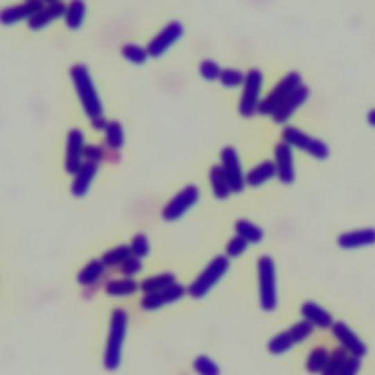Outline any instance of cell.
<instances>
[{"instance_id":"obj_32","label":"cell","mask_w":375,"mask_h":375,"mask_svg":"<svg viewBox=\"0 0 375 375\" xmlns=\"http://www.w3.org/2000/svg\"><path fill=\"white\" fill-rule=\"evenodd\" d=\"M105 132H106V144L109 148L112 150L122 148L125 142V132L121 122L110 121Z\"/></svg>"},{"instance_id":"obj_2","label":"cell","mask_w":375,"mask_h":375,"mask_svg":"<svg viewBox=\"0 0 375 375\" xmlns=\"http://www.w3.org/2000/svg\"><path fill=\"white\" fill-rule=\"evenodd\" d=\"M128 333V313L122 308H116L112 313L110 331L106 343L103 364L107 371H116L122 362V347Z\"/></svg>"},{"instance_id":"obj_43","label":"cell","mask_w":375,"mask_h":375,"mask_svg":"<svg viewBox=\"0 0 375 375\" xmlns=\"http://www.w3.org/2000/svg\"><path fill=\"white\" fill-rule=\"evenodd\" d=\"M367 121H368V123H369L371 126L375 128V109H372L371 112H368V114H367Z\"/></svg>"},{"instance_id":"obj_29","label":"cell","mask_w":375,"mask_h":375,"mask_svg":"<svg viewBox=\"0 0 375 375\" xmlns=\"http://www.w3.org/2000/svg\"><path fill=\"white\" fill-rule=\"evenodd\" d=\"M329 359H330V352L326 347L320 346V347L313 349V352L308 355L306 364H305L306 371L311 374H321L322 371H324Z\"/></svg>"},{"instance_id":"obj_5","label":"cell","mask_w":375,"mask_h":375,"mask_svg":"<svg viewBox=\"0 0 375 375\" xmlns=\"http://www.w3.org/2000/svg\"><path fill=\"white\" fill-rule=\"evenodd\" d=\"M302 85H304L302 76L299 72L292 71L288 75H284L277 82V85L263 98L260 107H258V112L261 114L273 116L277 112V109L283 105V101Z\"/></svg>"},{"instance_id":"obj_40","label":"cell","mask_w":375,"mask_h":375,"mask_svg":"<svg viewBox=\"0 0 375 375\" xmlns=\"http://www.w3.org/2000/svg\"><path fill=\"white\" fill-rule=\"evenodd\" d=\"M84 157L87 159V162H91V163H100L101 160H105L106 157V151L103 147L100 146H85V150H84Z\"/></svg>"},{"instance_id":"obj_26","label":"cell","mask_w":375,"mask_h":375,"mask_svg":"<svg viewBox=\"0 0 375 375\" xmlns=\"http://www.w3.org/2000/svg\"><path fill=\"white\" fill-rule=\"evenodd\" d=\"M105 290L109 296H131L139 290V283L131 277L114 279L106 283Z\"/></svg>"},{"instance_id":"obj_20","label":"cell","mask_w":375,"mask_h":375,"mask_svg":"<svg viewBox=\"0 0 375 375\" xmlns=\"http://www.w3.org/2000/svg\"><path fill=\"white\" fill-rule=\"evenodd\" d=\"M67 8L68 6L63 2H50L44 5V8L42 10H38L37 14L28 21V27L31 30L44 28L50 22H53L55 19L60 17H64V14H67Z\"/></svg>"},{"instance_id":"obj_1","label":"cell","mask_w":375,"mask_h":375,"mask_svg":"<svg viewBox=\"0 0 375 375\" xmlns=\"http://www.w3.org/2000/svg\"><path fill=\"white\" fill-rule=\"evenodd\" d=\"M69 73L73 81L76 94H78L81 105L85 113L88 114V118L91 121L100 118V116H103V110L105 109H103V103L98 97L97 88L94 85L91 75H89L88 68L82 63H76L71 68Z\"/></svg>"},{"instance_id":"obj_28","label":"cell","mask_w":375,"mask_h":375,"mask_svg":"<svg viewBox=\"0 0 375 375\" xmlns=\"http://www.w3.org/2000/svg\"><path fill=\"white\" fill-rule=\"evenodd\" d=\"M131 256H132L131 245H119V247H114L103 254L101 261L106 264V267H116L122 265Z\"/></svg>"},{"instance_id":"obj_31","label":"cell","mask_w":375,"mask_h":375,"mask_svg":"<svg viewBox=\"0 0 375 375\" xmlns=\"http://www.w3.org/2000/svg\"><path fill=\"white\" fill-rule=\"evenodd\" d=\"M349 358H351V355H349L343 347L334 349V351L330 354V359L327 362L324 371L321 372V375H339L342 369L345 368Z\"/></svg>"},{"instance_id":"obj_4","label":"cell","mask_w":375,"mask_h":375,"mask_svg":"<svg viewBox=\"0 0 375 375\" xmlns=\"http://www.w3.org/2000/svg\"><path fill=\"white\" fill-rule=\"evenodd\" d=\"M258 286H260V304L264 311L270 313L277 308V277L273 258L263 255L258 260Z\"/></svg>"},{"instance_id":"obj_39","label":"cell","mask_w":375,"mask_h":375,"mask_svg":"<svg viewBox=\"0 0 375 375\" xmlns=\"http://www.w3.org/2000/svg\"><path fill=\"white\" fill-rule=\"evenodd\" d=\"M141 270H142V263H141L139 258H137V256H134V255H132L131 258H129L128 261H125V263L121 265L122 274L126 276V277H131V279H132L135 274H138Z\"/></svg>"},{"instance_id":"obj_30","label":"cell","mask_w":375,"mask_h":375,"mask_svg":"<svg viewBox=\"0 0 375 375\" xmlns=\"http://www.w3.org/2000/svg\"><path fill=\"white\" fill-rule=\"evenodd\" d=\"M85 10L87 6L84 2H80V0H76V2H71L67 8V14H64V22H67L68 28L71 30H76L80 28L84 18H85Z\"/></svg>"},{"instance_id":"obj_38","label":"cell","mask_w":375,"mask_h":375,"mask_svg":"<svg viewBox=\"0 0 375 375\" xmlns=\"http://www.w3.org/2000/svg\"><path fill=\"white\" fill-rule=\"evenodd\" d=\"M248 243H250V242H248L247 239H243V238L239 236V235L234 236V238H232V239L229 241V243H227V247H226V255H227L229 258H238V256H241L245 251H247Z\"/></svg>"},{"instance_id":"obj_22","label":"cell","mask_w":375,"mask_h":375,"mask_svg":"<svg viewBox=\"0 0 375 375\" xmlns=\"http://www.w3.org/2000/svg\"><path fill=\"white\" fill-rule=\"evenodd\" d=\"M274 176H277L276 163L271 160H265L260 164H256L255 167H252V169L245 175V180H247V185L256 188L265 184L267 180L273 179Z\"/></svg>"},{"instance_id":"obj_24","label":"cell","mask_w":375,"mask_h":375,"mask_svg":"<svg viewBox=\"0 0 375 375\" xmlns=\"http://www.w3.org/2000/svg\"><path fill=\"white\" fill-rule=\"evenodd\" d=\"M105 273L106 264L101 261V258H94L78 273V283L82 286H93Z\"/></svg>"},{"instance_id":"obj_33","label":"cell","mask_w":375,"mask_h":375,"mask_svg":"<svg viewBox=\"0 0 375 375\" xmlns=\"http://www.w3.org/2000/svg\"><path fill=\"white\" fill-rule=\"evenodd\" d=\"M122 56L129 62H132L135 64H141V63H146L150 53H148L147 47H142L135 43H126L122 46Z\"/></svg>"},{"instance_id":"obj_16","label":"cell","mask_w":375,"mask_h":375,"mask_svg":"<svg viewBox=\"0 0 375 375\" xmlns=\"http://www.w3.org/2000/svg\"><path fill=\"white\" fill-rule=\"evenodd\" d=\"M43 8H44V3L40 2V0H28V2H25V3L8 6L0 12V21H2L5 25L15 24L22 19L30 21L37 12L42 10Z\"/></svg>"},{"instance_id":"obj_15","label":"cell","mask_w":375,"mask_h":375,"mask_svg":"<svg viewBox=\"0 0 375 375\" xmlns=\"http://www.w3.org/2000/svg\"><path fill=\"white\" fill-rule=\"evenodd\" d=\"M277 177L283 184H292L295 180V163H293V151L292 147L286 142L281 141L274 148Z\"/></svg>"},{"instance_id":"obj_11","label":"cell","mask_w":375,"mask_h":375,"mask_svg":"<svg viewBox=\"0 0 375 375\" xmlns=\"http://www.w3.org/2000/svg\"><path fill=\"white\" fill-rule=\"evenodd\" d=\"M220 160H222V167L227 175L232 191L242 192L245 185H247V180H245V173L236 150L229 146L225 147L220 151Z\"/></svg>"},{"instance_id":"obj_25","label":"cell","mask_w":375,"mask_h":375,"mask_svg":"<svg viewBox=\"0 0 375 375\" xmlns=\"http://www.w3.org/2000/svg\"><path fill=\"white\" fill-rule=\"evenodd\" d=\"M176 283H177V279L173 273H163V274H157V276L147 277L142 280L139 283V289L146 295H150V293H156V292L171 288Z\"/></svg>"},{"instance_id":"obj_41","label":"cell","mask_w":375,"mask_h":375,"mask_svg":"<svg viewBox=\"0 0 375 375\" xmlns=\"http://www.w3.org/2000/svg\"><path fill=\"white\" fill-rule=\"evenodd\" d=\"M360 367H362L360 359L351 356L339 375H358V372L360 371Z\"/></svg>"},{"instance_id":"obj_21","label":"cell","mask_w":375,"mask_h":375,"mask_svg":"<svg viewBox=\"0 0 375 375\" xmlns=\"http://www.w3.org/2000/svg\"><path fill=\"white\" fill-rule=\"evenodd\" d=\"M98 172V164L97 163H91V162H85L81 169L78 171V173L75 175V179L72 182L71 191L75 197H84L87 195V192L91 186V182L94 180L96 175Z\"/></svg>"},{"instance_id":"obj_27","label":"cell","mask_w":375,"mask_h":375,"mask_svg":"<svg viewBox=\"0 0 375 375\" xmlns=\"http://www.w3.org/2000/svg\"><path fill=\"white\" fill-rule=\"evenodd\" d=\"M235 230L239 236L247 239L250 243H258L264 239V230L260 226L250 222V220H238L235 223Z\"/></svg>"},{"instance_id":"obj_10","label":"cell","mask_w":375,"mask_h":375,"mask_svg":"<svg viewBox=\"0 0 375 375\" xmlns=\"http://www.w3.org/2000/svg\"><path fill=\"white\" fill-rule=\"evenodd\" d=\"M331 331L334 338L339 340V343L349 355L354 358H359V359L367 356L368 354L367 345L360 340L359 335L351 327H349L346 322L335 321L331 327Z\"/></svg>"},{"instance_id":"obj_35","label":"cell","mask_w":375,"mask_h":375,"mask_svg":"<svg viewBox=\"0 0 375 375\" xmlns=\"http://www.w3.org/2000/svg\"><path fill=\"white\" fill-rule=\"evenodd\" d=\"M245 78H247V75H243L239 69H232V68H226L222 72V76H220V81L225 87H239L245 84Z\"/></svg>"},{"instance_id":"obj_14","label":"cell","mask_w":375,"mask_h":375,"mask_svg":"<svg viewBox=\"0 0 375 375\" xmlns=\"http://www.w3.org/2000/svg\"><path fill=\"white\" fill-rule=\"evenodd\" d=\"M186 293H188V289L184 286V284L176 283L173 284V286L167 288L164 290L144 295V297L141 299V308L146 309V311H156V309H160L166 305H171L180 301Z\"/></svg>"},{"instance_id":"obj_9","label":"cell","mask_w":375,"mask_h":375,"mask_svg":"<svg viewBox=\"0 0 375 375\" xmlns=\"http://www.w3.org/2000/svg\"><path fill=\"white\" fill-rule=\"evenodd\" d=\"M200 200V189L195 185H188L163 207L162 216L167 222H175L186 214Z\"/></svg>"},{"instance_id":"obj_19","label":"cell","mask_w":375,"mask_h":375,"mask_svg":"<svg viewBox=\"0 0 375 375\" xmlns=\"http://www.w3.org/2000/svg\"><path fill=\"white\" fill-rule=\"evenodd\" d=\"M301 314L305 321H308L309 324H313L314 327L318 329H331L334 324L333 315L327 311V309H324L321 305L313 301H306L302 304Z\"/></svg>"},{"instance_id":"obj_17","label":"cell","mask_w":375,"mask_h":375,"mask_svg":"<svg viewBox=\"0 0 375 375\" xmlns=\"http://www.w3.org/2000/svg\"><path fill=\"white\" fill-rule=\"evenodd\" d=\"M309 88L306 85H302L296 89L293 94H290L286 100L283 101V105L277 109V112L273 114V119L276 123H286L293 113L299 109L302 105H305L306 100L309 98Z\"/></svg>"},{"instance_id":"obj_8","label":"cell","mask_w":375,"mask_h":375,"mask_svg":"<svg viewBox=\"0 0 375 375\" xmlns=\"http://www.w3.org/2000/svg\"><path fill=\"white\" fill-rule=\"evenodd\" d=\"M263 72L260 69H251L247 73L243 84V91L241 96L239 112L243 118H251L261 105V89H263Z\"/></svg>"},{"instance_id":"obj_7","label":"cell","mask_w":375,"mask_h":375,"mask_svg":"<svg viewBox=\"0 0 375 375\" xmlns=\"http://www.w3.org/2000/svg\"><path fill=\"white\" fill-rule=\"evenodd\" d=\"M281 138L290 147L299 148V150L308 152L309 156H313L314 159L326 160L330 156V148L324 141L308 135L304 131H301V129H297L295 126L284 128L283 132H281Z\"/></svg>"},{"instance_id":"obj_23","label":"cell","mask_w":375,"mask_h":375,"mask_svg":"<svg viewBox=\"0 0 375 375\" xmlns=\"http://www.w3.org/2000/svg\"><path fill=\"white\" fill-rule=\"evenodd\" d=\"M209 177H210V184H211L214 195L218 200H226V198L230 197V193L234 191H232L227 175H226L225 169L222 167V164L213 166L210 169V176Z\"/></svg>"},{"instance_id":"obj_12","label":"cell","mask_w":375,"mask_h":375,"mask_svg":"<svg viewBox=\"0 0 375 375\" xmlns=\"http://www.w3.org/2000/svg\"><path fill=\"white\" fill-rule=\"evenodd\" d=\"M182 35H184V25L179 21L169 22L156 37H152L150 40L147 46L150 56L152 58L162 56L164 51L169 50Z\"/></svg>"},{"instance_id":"obj_3","label":"cell","mask_w":375,"mask_h":375,"mask_svg":"<svg viewBox=\"0 0 375 375\" xmlns=\"http://www.w3.org/2000/svg\"><path fill=\"white\" fill-rule=\"evenodd\" d=\"M229 268H230L229 256L217 255L209 263V265L201 271V274H198L197 279L189 284L188 295L192 296L193 299H201V297L207 296L216 284L226 276Z\"/></svg>"},{"instance_id":"obj_37","label":"cell","mask_w":375,"mask_h":375,"mask_svg":"<svg viewBox=\"0 0 375 375\" xmlns=\"http://www.w3.org/2000/svg\"><path fill=\"white\" fill-rule=\"evenodd\" d=\"M131 251H132V255L137 256V258H144L150 254V241L148 238L144 235V234H138L132 238V242H131Z\"/></svg>"},{"instance_id":"obj_18","label":"cell","mask_w":375,"mask_h":375,"mask_svg":"<svg viewBox=\"0 0 375 375\" xmlns=\"http://www.w3.org/2000/svg\"><path fill=\"white\" fill-rule=\"evenodd\" d=\"M338 243L343 250H358V248L372 247V245H375V229L365 227V229L345 232V234L339 235Z\"/></svg>"},{"instance_id":"obj_34","label":"cell","mask_w":375,"mask_h":375,"mask_svg":"<svg viewBox=\"0 0 375 375\" xmlns=\"http://www.w3.org/2000/svg\"><path fill=\"white\" fill-rule=\"evenodd\" d=\"M192 367L198 375H220L218 365L211 358L205 356V355H200L193 359Z\"/></svg>"},{"instance_id":"obj_42","label":"cell","mask_w":375,"mask_h":375,"mask_svg":"<svg viewBox=\"0 0 375 375\" xmlns=\"http://www.w3.org/2000/svg\"><path fill=\"white\" fill-rule=\"evenodd\" d=\"M91 125L94 129H97V131H106V128L109 125L107 119L105 118V116H100V118H96L91 121Z\"/></svg>"},{"instance_id":"obj_36","label":"cell","mask_w":375,"mask_h":375,"mask_svg":"<svg viewBox=\"0 0 375 375\" xmlns=\"http://www.w3.org/2000/svg\"><path fill=\"white\" fill-rule=\"evenodd\" d=\"M222 72H223V69L218 67V63L211 59H207V60L201 62V64H200V73L202 75V78H205L207 81L220 80Z\"/></svg>"},{"instance_id":"obj_6","label":"cell","mask_w":375,"mask_h":375,"mask_svg":"<svg viewBox=\"0 0 375 375\" xmlns=\"http://www.w3.org/2000/svg\"><path fill=\"white\" fill-rule=\"evenodd\" d=\"M313 333H314V326L309 324L308 321L302 320L299 322H296V324H293L292 327H289L288 330L276 334L274 338L268 342L267 347L270 354H273V355L286 354L293 346L299 345L311 338Z\"/></svg>"},{"instance_id":"obj_13","label":"cell","mask_w":375,"mask_h":375,"mask_svg":"<svg viewBox=\"0 0 375 375\" xmlns=\"http://www.w3.org/2000/svg\"><path fill=\"white\" fill-rule=\"evenodd\" d=\"M85 150V138L78 128H73L67 137V157H64V169L69 175H76L81 169L82 156Z\"/></svg>"}]
</instances>
